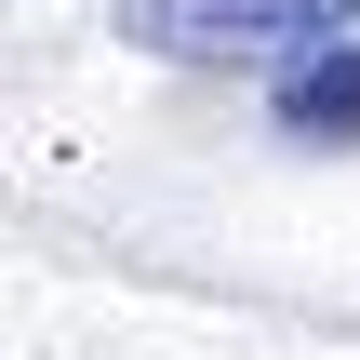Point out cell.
<instances>
[{
  "mask_svg": "<svg viewBox=\"0 0 360 360\" xmlns=\"http://www.w3.org/2000/svg\"><path fill=\"white\" fill-rule=\"evenodd\" d=\"M120 27L174 67H294L321 40H360V0H120Z\"/></svg>",
  "mask_w": 360,
  "mask_h": 360,
  "instance_id": "cell-1",
  "label": "cell"
},
{
  "mask_svg": "<svg viewBox=\"0 0 360 360\" xmlns=\"http://www.w3.org/2000/svg\"><path fill=\"white\" fill-rule=\"evenodd\" d=\"M267 107H281V134H307V147H360V40H321V53L267 67Z\"/></svg>",
  "mask_w": 360,
  "mask_h": 360,
  "instance_id": "cell-2",
  "label": "cell"
}]
</instances>
